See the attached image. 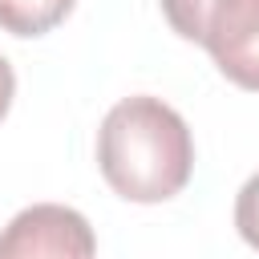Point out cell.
<instances>
[{
    "label": "cell",
    "mask_w": 259,
    "mask_h": 259,
    "mask_svg": "<svg viewBox=\"0 0 259 259\" xmlns=\"http://www.w3.org/2000/svg\"><path fill=\"white\" fill-rule=\"evenodd\" d=\"M97 166L125 202H166L194 174L190 125L162 97H125L97 130Z\"/></svg>",
    "instance_id": "cell-1"
},
{
    "label": "cell",
    "mask_w": 259,
    "mask_h": 259,
    "mask_svg": "<svg viewBox=\"0 0 259 259\" xmlns=\"http://www.w3.org/2000/svg\"><path fill=\"white\" fill-rule=\"evenodd\" d=\"M97 235L89 219L61 202L24 206L0 231V259H93Z\"/></svg>",
    "instance_id": "cell-2"
},
{
    "label": "cell",
    "mask_w": 259,
    "mask_h": 259,
    "mask_svg": "<svg viewBox=\"0 0 259 259\" xmlns=\"http://www.w3.org/2000/svg\"><path fill=\"white\" fill-rule=\"evenodd\" d=\"M198 45L231 85L259 93V0H219L202 20Z\"/></svg>",
    "instance_id": "cell-3"
},
{
    "label": "cell",
    "mask_w": 259,
    "mask_h": 259,
    "mask_svg": "<svg viewBox=\"0 0 259 259\" xmlns=\"http://www.w3.org/2000/svg\"><path fill=\"white\" fill-rule=\"evenodd\" d=\"M77 0H0V28L12 36H45L53 32Z\"/></svg>",
    "instance_id": "cell-4"
},
{
    "label": "cell",
    "mask_w": 259,
    "mask_h": 259,
    "mask_svg": "<svg viewBox=\"0 0 259 259\" xmlns=\"http://www.w3.org/2000/svg\"><path fill=\"white\" fill-rule=\"evenodd\" d=\"M219 0H162V16L166 24L182 36V40H198L202 36V20Z\"/></svg>",
    "instance_id": "cell-5"
},
{
    "label": "cell",
    "mask_w": 259,
    "mask_h": 259,
    "mask_svg": "<svg viewBox=\"0 0 259 259\" xmlns=\"http://www.w3.org/2000/svg\"><path fill=\"white\" fill-rule=\"evenodd\" d=\"M235 227H239L243 243L259 251V174H251L235 198Z\"/></svg>",
    "instance_id": "cell-6"
},
{
    "label": "cell",
    "mask_w": 259,
    "mask_h": 259,
    "mask_svg": "<svg viewBox=\"0 0 259 259\" xmlns=\"http://www.w3.org/2000/svg\"><path fill=\"white\" fill-rule=\"evenodd\" d=\"M12 93H16V77H12V65L0 57V121H4L8 105H12Z\"/></svg>",
    "instance_id": "cell-7"
}]
</instances>
